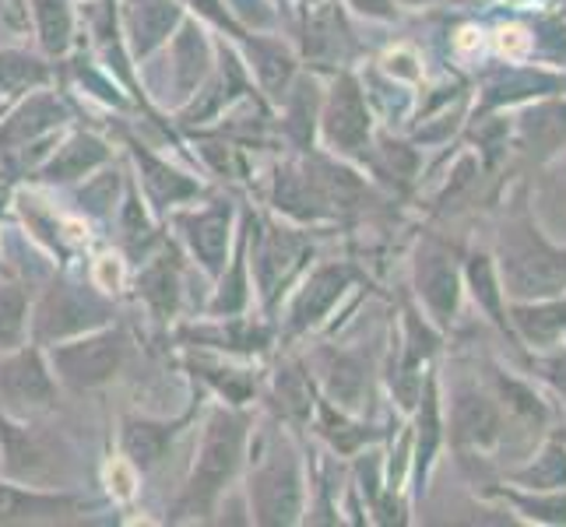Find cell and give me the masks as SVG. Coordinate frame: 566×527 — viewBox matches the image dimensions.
Here are the masks:
<instances>
[{"label": "cell", "mask_w": 566, "mask_h": 527, "mask_svg": "<svg viewBox=\"0 0 566 527\" xmlns=\"http://www.w3.org/2000/svg\"><path fill=\"white\" fill-rule=\"evenodd\" d=\"M106 159H109V148L99 138H92V134H77V138H71L46 162L43 176H46V180H77V176L92 172L95 166L106 162Z\"/></svg>", "instance_id": "cell-16"}, {"label": "cell", "mask_w": 566, "mask_h": 527, "mask_svg": "<svg viewBox=\"0 0 566 527\" xmlns=\"http://www.w3.org/2000/svg\"><path fill=\"white\" fill-rule=\"evenodd\" d=\"M279 398L289 415H296V419L310 415V383L300 369H285V373H279Z\"/></svg>", "instance_id": "cell-26"}, {"label": "cell", "mask_w": 566, "mask_h": 527, "mask_svg": "<svg viewBox=\"0 0 566 527\" xmlns=\"http://www.w3.org/2000/svg\"><path fill=\"white\" fill-rule=\"evenodd\" d=\"M454 425H458V436H461V440L485 443V440H493V436H496V412H493V404H490V401L464 394V398L458 401Z\"/></svg>", "instance_id": "cell-24"}, {"label": "cell", "mask_w": 566, "mask_h": 527, "mask_svg": "<svg viewBox=\"0 0 566 527\" xmlns=\"http://www.w3.org/2000/svg\"><path fill=\"white\" fill-rule=\"evenodd\" d=\"M74 506L71 496H43L29 485H8L0 482V524L18 520H39V517H61Z\"/></svg>", "instance_id": "cell-13"}, {"label": "cell", "mask_w": 566, "mask_h": 527, "mask_svg": "<svg viewBox=\"0 0 566 527\" xmlns=\"http://www.w3.org/2000/svg\"><path fill=\"white\" fill-rule=\"evenodd\" d=\"M310 257V243L289 229H268L258 250V282L268 303H275L285 285L300 275L303 261Z\"/></svg>", "instance_id": "cell-8"}, {"label": "cell", "mask_w": 566, "mask_h": 527, "mask_svg": "<svg viewBox=\"0 0 566 527\" xmlns=\"http://www.w3.org/2000/svg\"><path fill=\"white\" fill-rule=\"evenodd\" d=\"M127 341L120 330H99V335H77L74 341H56L50 351V362L67 387L74 390H95L109 383L124 366Z\"/></svg>", "instance_id": "cell-2"}, {"label": "cell", "mask_w": 566, "mask_h": 527, "mask_svg": "<svg viewBox=\"0 0 566 527\" xmlns=\"http://www.w3.org/2000/svg\"><path fill=\"white\" fill-rule=\"evenodd\" d=\"M29 327V299L18 285H0V351H14Z\"/></svg>", "instance_id": "cell-21"}, {"label": "cell", "mask_w": 566, "mask_h": 527, "mask_svg": "<svg viewBox=\"0 0 566 527\" xmlns=\"http://www.w3.org/2000/svg\"><path fill=\"white\" fill-rule=\"evenodd\" d=\"M345 285H348V267H321V271H314L310 282H306V288L300 292L296 306H292L289 327L292 330H306L310 324H317L331 309V303L342 296Z\"/></svg>", "instance_id": "cell-10"}, {"label": "cell", "mask_w": 566, "mask_h": 527, "mask_svg": "<svg viewBox=\"0 0 566 527\" xmlns=\"http://www.w3.org/2000/svg\"><path fill=\"white\" fill-rule=\"evenodd\" d=\"M50 77L46 64H39L35 56L18 50H0V92L22 95L29 88H39Z\"/></svg>", "instance_id": "cell-19"}, {"label": "cell", "mask_w": 566, "mask_h": 527, "mask_svg": "<svg viewBox=\"0 0 566 527\" xmlns=\"http://www.w3.org/2000/svg\"><path fill=\"white\" fill-rule=\"evenodd\" d=\"M0 443H4V467L11 478L35 485V489L61 478V451L50 436L35 433L32 425L0 419Z\"/></svg>", "instance_id": "cell-5"}, {"label": "cell", "mask_w": 566, "mask_h": 527, "mask_svg": "<svg viewBox=\"0 0 566 527\" xmlns=\"http://www.w3.org/2000/svg\"><path fill=\"white\" fill-rule=\"evenodd\" d=\"M250 53H253V64H258L261 85L271 95H285L289 77H292V56L279 43H271V39H250Z\"/></svg>", "instance_id": "cell-20"}, {"label": "cell", "mask_w": 566, "mask_h": 527, "mask_svg": "<svg viewBox=\"0 0 566 527\" xmlns=\"http://www.w3.org/2000/svg\"><path fill=\"white\" fill-rule=\"evenodd\" d=\"M190 4H198L205 14H211L214 18V22H222V25H229V14L219 8V0H190Z\"/></svg>", "instance_id": "cell-27"}, {"label": "cell", "mask_w": 566, "mask_h": 527, "mask_svg": "<svg viewBox=\"0 0 566 527\" xmlns=\"http://www.w3.org/2000/svg\"><path fill=\"white\" fill-rule=\"evenodd\" d=\"M184 229H187V240H190L193 257L205 264V271L219 275V271L226 267L229 236H232V232H229V204H214V208L187 214Z\"/></svg>", "instance_id": "cell-9"}, {"label": "cell", "mask_w": 566, "mask_h": 527, "mask_svg": "<svg viewBox=\"0 0 566 527\" xmlns=\"http://www.w3.org/2000/svg\"><path fill=\"white\" fill-rule=\"evenodd\" d=\"M243 436H247V425L240 415L232 412H214L208 429H205V440H201V454L198 464H193V475L184 489V503L180 510L184 514H208L219 493L226 489V482L237 472V464L243 457Z\"/></svg>", "instance_id": "cell-1"}, {"label": "cell", "mask_w": 566, "mask_h": 527, "mask_svg": "<svg viewBox=\"0 0 566 527\" xmlns=\"http://www.w3.org/2000/svg\"><path fill=\"white\" fill-rule=\"evenodd\" d=\"M106 320H109V306L95 296V292L56 282L35 309L32 338L39 345H56L64 338H77V335H85V330H95Z\"/></svg>", "instance_id": "cell-3"}, {"label": "cell", "mask_w": 566, "mask_h": 527, "mask_svg": "<svg viewBox=\"0 0 566 527\" xmlns=\"http://www.w3.org/2000/svg\"><path fill=\"white\" fill-rule=\"evenodd\" d=\"M419 288H422L429 309H433L440 320L451 317L454 299H458V278H454L451 261H447L443 253L426 250L419 257Z\"/></svg>", "instance_id": "cell-15"}, {"label": "cell", "mask_w": 566, "mask_h": 527, "mask_svg": "<svg viewBox=\"0 0 566 527\" xmlns=\"http://www.w3.org/2000/svg\"><path fill=\"white\" fill-rule=\"evenodd\" d=\"M180 8L172 0H134L130 4V39H134V53L148 56L151 50H159L172 25H177Z\"/></svg>", "instance_id": "cell-12"}, {"label": "cell", "mask_w": 566, "mask_h": 527, "mask_svg": "<svg viewBox=\"0 0 566 527\" xmlns=\"http://www.w3.org/2000/svg\"><path fill=\"white\" fill-rule=\"evenodd\" d=\"M172 433H177V425H163V422H138V419H130L124 425V454L134 467H151V464H159L163 454H166V446L172 440Z\"/></svg>", "instance_id": "cell-17"}, {"label": "cell", "mask_w": 566, "mask_h": 527, "mask_svg": "<svg viewBox=\"0 0 566 527\" xmlns=\"http://www.w3.org/2000/svg\"><path fill=\"white\" fill-rule=\"evenodd\" d=\"M32 4H35V22H39V35H43V46L50 53H64L71 43L67 0H32Z\"/></svg>", "instance_id": "cell-23"}, {"label": "cell", "mask_w": 566, "mask_h": 527, "mask_svg": "<svg viewBox=\"0 0 566 527\" xmlns=\"http://www.w3.org/2000/svg\"><path fill=\"white\" fill-rule=\"evenodd\" d=\"M0 401H4L11 415L46 412V408L56 401L50 366L39 359V351L18 348L14 356L0 362Z\"/></svg>", "instance_id": "cell-6"}, {"label": "cell", "mask_w": 566, "mask_h": 527, "mask_svg": "<svg viewBox=\"0 0 566 527\" xmlns=\"http://www.w3.org/2000/svg\"><path fill=\"white\" fill-rule=\"evenodd\" d=\"M142 296L151 303V309L159 317L172 314V306H177V271H172V264L163 257V261H155L142 271Z\"/></svg>", "instance_id": "cell-22"}, {"label": "cell", "mask_w": 566, "mask_h": 527, "mask_svg": "<svg viewBox=\"0 0 566 527\" xmlns=\"http://www.w3.org/2000/svg\"><path fill=\"white\" fill-rule=\"evenodd\" d=\"M64 120H67V109L56 103L53 95H32V99L0 127V145H29L35 138H43L46 130L61 127Z\"/></svg>", "instance_id": "cell-11"}, {"label": "cell", "mask_w": 566, "mask_h": 527, "mask_svg": "<svg viewBox=\"0 0 566 527\" xmlns=\"http://www.w3.org/2000/svg\"><path fill=\"white\" fill-rule=\"evenodd\" d=\"M363 387H366V377H363V366L356 359L338 356L335 366L327 369V390H331V398H338L342 404H348V408L359 404Z\"/></svg>", "instance_id": "cell-25"}, {"label": "cell", "mask_w": 566, "mask_h": 527, "mask_svg": "<svg viewBox=\"0 0 566 527\" xmlns=\"http://www.w3.org/2000/svg\"><path fill=\"white\" fill-rule=\"evenodd\" d=\"M359 11H369V14H390V4L387 0H353Z\"/></svg>", "instance_id": "cell-28"}, {"label": "cell", "mask_w": 566, "mask_h": 527, "mask_svg": "<svg viewBox=\"0 0 566 527\" xmlns=\"http://www.w3.org/2000/svg\"><path fill=\"white\" fill-rule=\"evenodd\" d=\"M134 159H138V166H142V183H145L148 198L155 204H180V201H187V198L198 193V183L187 180L184 172L169 169L166 162H159L142 145H134Z\"/></svg>", "instance_id": "cell-14"}, {"label": "cell", "mask_w": 566, "mask_h": 527, "mask_svg": "<svg viewBox=\"0 0 566 527\" xmlns=\"http://www.w3.org/2000/svg\"><path fill=\"white\" fill-rule=\"evenodd\" d=\"M324 130L327 141L342 151H363L369 145V113L359 85L348 74L338 77L335 92H331L324 109Z\"/></svg>", "instance_id": "cell-7"}, {"label": "cell", "mask_w": 566, "mask_h": 527, "mask_svg": "<svg viewBox=\"0 0 566 527\" xmlns=\"http://www.w3.org/2000/svg\"><path fill=\"white\" fill-rule=\"evenodd\" d=\"M253 517L261 524H296L303 510V482L296 457L289 451H275L250 482Z\"/></svg>", "instance_id": "cell-4"}, {"label": "cell", "mask_w": 566, "mask_h": 527, "mask_svg": "<svg viewBox=\"0 0 566 527\" xmlns=\"http://www.w3.org/2000/svg\"><path fill=\"white\" fill-rule=\"evenodd\" d=\"M208 64H211V53H208L201 29L187 25L177 43H172V77H177L184 95H190V88L201 85V77L208 74Z\"/></svg>", "instance_id": "cell-18"}]
</instances>
